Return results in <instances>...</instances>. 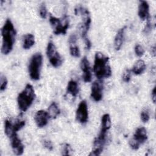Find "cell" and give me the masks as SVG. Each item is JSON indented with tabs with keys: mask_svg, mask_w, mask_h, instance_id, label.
<instances>
[{
	"mask_svg": "<svg viewBox=\"0 0 156 156\" xmlns=\"http://www.w3.org/2000/svg\"><path fill=\"white\" fill-rule=\"evenodd\" d=\"M131 78V70L126 69L122 74V80L125 82H129Z\"/></svg>",
	"mask_w": 156,
	"mask_h": 156,
	"instance_id": "obj_27",
	"label": "cell"
},
{
	"mask_svg": "<svg viewBox=\"0 0 156 156\" xmlns=\"http://www.w3.org/2000/svg\"><path fill=\"white\" fill-rule=\"evenodd\" d=\"M35 43V37L31 34H27L24 35L23 38V47L25 49H29Z\"/></svg>",
	"mask_w": 156,
	"mask_h": 156,
	"instance_id": "obj_19",
	"label": "cell"
},
{
	"mask_svg": "<svg viewBox=\"0 0 156 156\" xmlns=\"http://www.w3.org/2000/svg\"><path fill=\"white\" fill-rule=\"evenodd\" d=\"M80 68L83 72L82 78L85 82H90L91 81L92 75L91 67L87 57H83L80 62Z\"/></svg>",
	"mask_w": 156,
	"mask_h": 156,
	"instance_id": "obj_11",
	"label": "cell"
},
{
	"mask_svg": "<svg viewBox=\"0 0 156 156\" xmlns=\"http://www.w3.org/2000/svg\"><path fill=\"white\" fill-rule=\"evenodd\" d=\"M35 98V94L33 87L30 84H27L24 89L18 94L17 102L18 107L22 112H26L32 105Z\"/></svg>",
	"mask_w": 156,
	"mask_h": 156,
	"instance_id": "obj_3",
	"label": "cell"
},
{
	"mask_svg": "<svg viewBox=\"0 0 156 156\" xmlns=\"http://www.w3.org/2000/svg\"><path fill=\"white\" fill-rule=\"evenodd\" d=\"M76 15L80 14L82 18V24L81 26V36L85 39L87 37V32L90 29V24L91 23V20L90 17V14L88 10L81 5H77L75 8Z\"/></svg>",
	"mask_w": 156,
	"mask_h": 156,
	"instance_id": "obj_5",
	"label": "cell"
},
{
	"mask_svg": "<svg viewBox=\"0 0 156 156\" xmlns=\"http://www.w3.org/2000/svg\"><path fill=\"white\" fill-rule=\"evenodd\" d=\"M138 14L142 20L149 19V5L147 1H140Z\"/></svg>",
	"mask_w": 156,
	"mask_h": 156,
	"instance_id": "obj_14",
	"label": "cell"
},
{
	"mask_svg": "<svg viewBox=\"0 0 156 156\" xmlns=\"http://www.w3.org/2000/svg\"><path fill=\"white\" fill-rule=\"evenodd\" d=\"M76 119L82 124H85L87 122L88 119V106L85 100L82 101L76 110Z\"/></svg>",
	"mask_w": 156,
	"mask_h": 156,
	"instance_id": "obj_9",
	"label": "cell"
},
{
	"mask_svg": "<svg viewBox=\"0 0 156 156\" xmlns=\"http://www.w3.org/2000/svg\"><path fill=\"white\" fill-rule=\"evenodd\" d=\"M135 52L136 54V55L138 57H141L144 55V50L142 46H141L140 44H138L135 46Z\"/></svg>",
	"mask_w": 156,
	"mask_h": 156,
	"instance_id": "obj_26",
	"label": "cell"
},
{
	"mask_svg": "<svg viewBox=\"0 0 156 156\" xmlns=\"http://www.w3.org/2000/svg\"><path fill=\"white\" fill-rule=\"evenodd\" d=\"M111 127V119L108 114H104L101 119V129L99 134L107 135V131Z\"/></svg>",
	"mask_w": 156,
	"mask_h": 156,
	"instance_id": "obj_15",
	"label": "cell"
},
{
	"mask_svg": "<svg viewBox=\"0 0 156 156\" xmlns=\"http://www.w3.org/2000/svg\"><path fill=\"white\" fill-rule=\"evenodd\" d=\"M103 84L101 80L94 82L91 88V97L96 102L100 101L102 98Z\"/></svg>",
	"mask_w": 156,
	"mask_h": 156,
	"instance_id": "obj_10",
	"label": "cell"
},
{
	"mask_svg": "<svg viewBox=\"0 0 156 156\" xmlns=\"http://www.w3.org/2000/svg\"><path fill=\"white\" fill-rule=\"evenodd\" d=\"M93 71L99 80L110 77L112 75L109 58L101 52H97L95 54Z\"/></svg>",
	"mask_w": 156,
	"mask_h": 156,
	"instance_id": "obj_2",
	"label": "cell"
},
{
	"mask_svg": "<svg viewBox=\"0 0 156 156\" xmlns=\"http://www.w3.org/2000/svg\"><path fill=\"white\" fill-rule=\"evenodd\" d=\"M146 69L145 62L143 60H138L134 64L132 68L131 71L133 72L136 75H139L142 74Z\"/></svg>",
	"mask_w": 156,
	"mask_h": 156,
	"instance_id": "obj_17",
	"label": "cell"
},
{
	"mask_svg": "<svg viewBox=\"0 0 156 156\" xmlns=\"http://www.w3.org/2000/svg\"><path fill=\"white\" fill-rule=\"evenodd\" d=\"M84 41H85V43L86 49L89 50L91 47V43L90 40L88 38H86L84 39Z\"/></svg>",
	"mask_w": 156,
	"mask_h": 156,
	"instance_id": "obj_33",
	"label": "cell"
},
{
	"mask_svg": "<svg viewBox=\"0 0 156 156\" xmlns=\"http://www.w3.org/2000/svg\"><path fill=\"white\" fill-rule=\"evenodd\" d=\"M42 62L43 57L41 53L37 52L32 56L29 65V73L32 80H37L40 79Z\"/></svg>",
	"mask_w": 156,
	"mask_h": 156,
	"instance_id": "obj_4",
	"label": "cell"
},
{
	"mask_svg": "<svg viewBox=\"0 0 156 156\" xmlns=\"http://www.w3.org/2000/svg\"><path fill=\"white\" fill-rule=\"evenodd\" d=\"M46 54L51 64L55 68L59 67L63 63V58L57 50L55 44L50 41L48 43L46 49Z\"/></svg>",
	"mask_w": 156,
	"mask_h": 156,
	"instance_id": "obj_7",
	"label": "cell"
},
{
	"mask_svg": "<svg viewBox=\"0 0 156 156\" xmlns=\"http://www.w3.org/2000/svg\"><path fill=\"white\" fill-rule=\"evenodd\" d=\"M0 82H1V85H0L1 91H3L5 90V88L7 87V80L5 76H4L2 74L1 75Z\"/></svg>",
	"mask_w": 156,
	"mask_h": 156,
	"instance_id": "obj_25",
	"label": "cell"
},
{
	"mask_svg": "<svg viewBox=\"0 0 156 156\" xmlns=\"http://www.w3.org/2000/svg\"><path fill=\"white\" fill-rule=\"evenodd\" d=\"M49 22L54 29V34L65 35L69 27V19L66 15H65L62 19H58L51 15Z\"/></svg>",
	"mask_w": 156,
	"mask_h": 156,
	"instance_id": "obj_6",
	"label": "cell"
},
{
	"mask_svg": "<svg viewBox=\"0 0 156 156\" xmlns=\"http://www.w3.org/2000/svg\"><path fill=\"white\" fill-rule=\"evenodd\" d=\"M25 121L23 120L18 119L15 122V123L13 124V132L15 133H16L18 131H19L20 129H21L24 126H25Z\"/></svg>",
	"mask_w": 156,
	"mask_h": 156,
	"instance_id": "obj_23",
	"label": "cell"
},
{
	"mask_svg": "<svg viewBox=\"0 0 156 156\" xmlns=\"http://www.w3.org/2000/svg\"><path fill=\"white\" fill-rule=\"evenodd\" d=\"M69 52L70 54L74 57H79L80 55V49L76 44H69Z\"/></svg>",
	"mask_w": 156,
	"mask_h": 156,
	"instance_id": "obj_22",
	"label": "cell"
},
{
	"mask_svg": "<svg viewBox=\"0 0 156 156\" xmlns=\"http://www.w3.org/2000/svg\"><path fill=\"white\" fill-rule=\"evenodd\" d=\"M126 29V26L120 29L115 36V40H114V47L116 51L119 50L121 48V46L123 42L124 36V31Z\"/></svg>",
	"mask_w": 156,
	"mask_h": 156,
	"instance_id": "obj_16",
	"label": "cell"
},
{
	"mask_svg": "<svg viewBox=\"0 0 156 156\" xmlns=\"http://www.w3.org/2000/svg\"><path fill=\"white\" fill-rule=\"evenodd\" d=\"M152 29V23L150 21V20L148 19L147 20V23H146V25L145 26L144 30H143V32L145 34H148L149 32H151Z\"/></svg>",
	"mask_w": 156,
	"mask_h": 156,
	"instance_id": "obj_31",
	"label": "cell"
},
{
	"mask_svg": "<svg viewBox=\"0 0 156 156\" xmlns=\"http://www.w3.org/2000/svg\"><path fill=\"white\" fill-rule=\"evenodd\" d=\"M43 144L44 147H46L49 151H52L53 149V146L51 141L48 140H44L43 141Z\"/></svg>",
	"mask_w": 156,
	"mask_h": 156,
	"instance_id": "obj_30",
	"label": "cell"
},
{
	"mask_svg": "<svg viewBox=\"0 0 156 156\" xmlns=\"http://www.w3.org/2000/svg\"><path fill=\"white\" fill-rule=\"evenodd\" d=\"M147 139L146 129L141 127L138 128L133 135V138L129 141V145L133 150H137L140 146L143 144Z\"/></svg>",
	"mask_w": 156,
	"mask_h": 156,
	"instance_id": "obj_8",
	"label": "cell"
},
{
	"mask_svg": "<svg viewBox=\"0 0 156 156\" xmlns=\"http://www.w3.org/2000/svg\"><path fill=\"white\" fill-rule=\"evenodd\" d=\"M10 138L11 139V146L13 152L17 155H22L24 147L16 133L13 134Z\"/></svg>",
	"mask_w": 156,
	"mask_h": 156,
	"instance_id": "obj_12",
	"label": "cell"
},
{
	"mask_svg": "<svg viewBox=\"0 0 156 156\" xmlns=\"http://www.w3.org/2000/svg\"><path fill=\"white\" fill-rule=\"evenodd\" d=\"M155 93H156V88L155 87L153 88L152 91V93H151V96H152V101L154 103L155 102V99H156V95H155Z\"/></svg>",
	"mask_w": 156,
	"mask_h": 156,
	"instance_id": "obj_34",
	"label": "cell"
},
{
	"mask_svg": "<svg viewBox=\"0 0 156 156\" xmlns=\"http://www.w3.org/2000/svg\"><path fill=\"white\" fill-rule=\"evenodd\" d=\"M76 41H77V37H76V35L75 34H72L71 35H70V37L69 38V44H76Z\"/></svg>",
	"mask_w": 156,
	"mask_h": 156,
	"instance_id": "obj_32",
	"label": "cell"
},
{
	"mask_svg": "<svg viewBox=\"0 0 156 156\" xmlns=\"http://www.w3.org/2000/svg\"><path fill=\"white\" fill-rule=\"evenodd\" d=\"M141 119L143 122H147L150 118L149 113L147 110H143L141 113Z\"/></svg>",
	"mask_w": 156,
	"mask_h": 156,
	"instance_id": "obj_28",
	"label": "cell"
},
{
	"mask_svg": "<svg viewBox=\"0 0 156 156\" xmlns=\"http://www.w3.org/2000/svg\"><path fill=\"white\" fill-rule=\"evenodd\" d=\"M66 91L68 93H69L73 96L76 97L79 91L77 83L73 80H70L68 83Z\"/></svg>",
	"mask_w": 156,
	"mask_h": 156,
	"instance_id": "obj_18",
	"label": "cell"
},
{
	"mask_svg": "<svg viewBox=\"0 0 156 156\" xmlns=\"http://www.w3.org/2000/svg\"><path fill=\"white\" fill-rule=\"evenodd\" d=\"M71 151V148L70 147V145L66 143L63 146L62 149V155H70V152Z\"/></svg>",
	"mask_w": 156,
	"mask_h": 156,
	"instance_id": "obj_29",
	"label": "cell"
},
{
	"mask_svg": "<svg viewBox=\"0 0 156 156\" xmlns=\"http://www.w3.org/2000/svg\"><path fill=\"white\" fill-rule=\"evenodd\" d=\"M1 34L2 37L1 52L3 54L7 55L13 49L16 34L13 24L10 19H7L5 21L1 29Z\"/></svg>",
	"mask_w": 156,
	"mask_h": 156,
	"instance_id": "obj_1",
	"label": "cell"
},
{
	"mask_svg": "<svg viewBox=\"0 0 156 156\" xmlns=\"http://www.w3.org/2000/svg\"><path fill=\"white\" fill-rule=\"evenodd\" d=\"M60 111L55 102H52L48 108V114L50 118L55 119L60 114Z\"/></svg>",
	"mask_w": 156,
	"mask_h": 156,
	"instance_id": "obj_20",
	"label": "cell"
},
{
	"mask_svg": "<svg viewBox=\"0 0 156 156\" xmlns=\"http://www.w3.org/2000/svg\"><path fill=\"white\" fill-rule=\"evenodd\" d=\"M4 131L6 135L9 137H10L13 134L15 133L13 132V124L11 121L9 119H6L5 121V127H4Z\"/></svg>",
	"mask_w": 156,
	"mask_h": 156,
	"instance_id": "obj_21",
	"label": "cell"
},
{
	"mask_svg": "<svg viewBox=\"0 0 156 156\" xmlns=\"http://www.w3.org/2000/svg\"><path fill=\"white\" fill-rule=\"evenodd\" d=\"M39 13H40V15L41 18H42L43 19L46 18V15H47V9H46V5L44 2H43L40 4V6L39 8Z\"/></svg>",
	"mask_w": 156,
	"mask_h": 156,
	"instance_id": "obj_24",
	"label": "cell"
},
{
	"mask_svg": "<svg viewBox=\"0 0 156 156\" xmlns=\"http://www.w3.org/2000/svg\"><path fill=\"white\" fill-rule=\"evenodd\" d=\"M49 118L48 112L40 110L37 112L35 115V121L38 127H43L48 124Z\"/></svg>",
	"mask_w": 156,
	"mask_h": 156,
	"instance_id": "obj_13",
	"label": "cell"
}]
</instances>
